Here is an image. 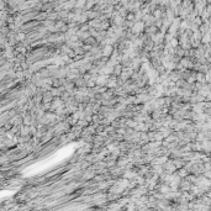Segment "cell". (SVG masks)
Here are the masks:
<instances>
[{
	"label": "cell",
	"mask_w": 211,
	"mask_h": 211,
	"mask_svg": "<svg viewBox=\"0 0 211 211\" xmlns=\"http://www.w3.org/2000/svg\"><path fill=\"white\" fill-rule=\"evenodd\" d=\"M110 52H111V47H110V46H108V47H105L104 54H106V56H108V53H110Z\"/></svg>",
	"instance_id": "obj_1"
}]
</instances>
